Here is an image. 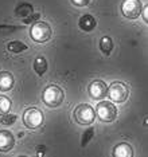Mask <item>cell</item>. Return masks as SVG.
<instances>
[{"instance_id":"3","label":"cell","mask_w":148,"mask_h":157,"mask_svg":"<svg viewBox=\"0 0 148 157\" xmlns=\"http://www.w3.org/2000/svg\"><path fill=\"white\" fill-rule=\"evenodd\" d=\"M73 117L79 125H90L96 120V112L88 103H81L74 109Z\"/></svg>"},{"instance_id":"7","label":"cell","mask_w":148,"mask_h":157,"mask_svg":"<svg viewBox=\"0 0 148 157\" xmlns=\"http://www.w3.org/2000/svg\"><path fill=\"white\" fill-rule=\"evenodd\" d=\"M120 8L127 19H138L142 13L143 3L140 0H122Z\"/></svg>"},{"instance_id":"22","label":"cell","mask_w":148,"mask_h":157,"mask_svg":"<svg viewBox=\"0 0 148 157\" xmlns=\"http://www.w3.org/2000/svg\"><path fill=\"white\" fill-rule=\"evenodd\" d=\"M140 15L143 16V19H144V22L148 23V7L147 6H144L143 7V10H142V13Z\"/></svg>"},{"instance_id":"16","label":"cell","mask_w":148,"mask_h":157,"mask_svg":"<svg viewBox=\"0 0 148 157\" xmlns=\"http://www.w3.org/2000/svg\"><path fill=\"white\" fill-rule=\"evenodd\" d=\"M11 106H12L11 99L7 95H0V116L8 113L11 110Z\"/></svg>"},{"instance_id":"9","label":"cell","mask_w":148,"mask_h":157,"mask_svg":"<svg viewBox=\"0 0 148 157\" xmlns=\"http://www.w3.org/2000/svg\"><path fill=\"white\" fill-rule=\"evenodd\" d=\"M15 145V138L11 132L0 130V152H10Z\"/></svg>"},{"instance_id":"4","label":"cell","mask_w":148,"mask_h":157,"mask_svg":"<svg viewBox=\"0 0 148 157\" xmlns=\"http://www.w3.org/2000/svg\"><path fill=\"white\" fill-rule=\"evenodd\" d=\"M106 95L112 102L122 103L127 101V98L129 95V87L125 83H122V82H113L108 87Z\"/></svg>"},{"instance_id":"20","label":"cell","mask_w":148,"mask_h":157,"mask_svg":"<svg viewBox=\"0 0 148 157\" xmlns=\"http://www.w3.org/2000/svg\"><path fill=\"white\" fill-rule=\"evenodd\" d=\"M39 16H41L39 13H34V15L31 13V15L28 16V17H23V22H24V23H35V22H37V20L39 19Z\"/></svg>"},{"instance_id":"1","label":"cell","mask_w":148,"mask_h":157,"mask_svg":"<svg viewBox=\"0 0 148 157\" xmlns=\"http://www.w3.org/2000/svg\"><path fill=\"white\" fill-rule=\"evenodd\" d=\"M65 93L58 85H49L45 87L42 93V99L46 106L49 108H57L63 102Z\"/></svg>"},{"instance_id":"17","label":"cell","mask_w":148,"mask_h":157,"mask_svg":"<svg viewBox=\"0 0 148 157\" xmlns=\"http://www.w3.org/2000/svg\"><path fill=\"white\" fill-rule=\"evenodd\" d=\"M18 120V116L16 114H3L2 118H0V124L4 125V126H10V125L15 124V121Z\"/></svg>"},{"instance_id":"8","label":"cell","mask_w":148,"mask_h":157,"mask_svg":"<svg viewBox=\"0 0 148 157\" xmlns=\"http://www.w3.org/2000/svg\"><path fill=\"white\" fill-rule=\"evenodd\" d=\"M108 93V86L105 85L104 81H93L92 83L88 86V94L92 99H96V101H100V99L105 98Z\"/></svg>"},{"instance_id":"10","label":"cell","mask_w":148,"mask_h":157,"mask_svg":"<svg viewBox=\"0 0 148 157\" xmlns=\"http://www.w3.org/2000/svg\"><path fill=\"white\" fill-rule=\"evenodd\" d=\"M78 26L81 28L82 31H85V33H90V31H93L97 26V22L96 19L93 17L92 15H89V13H86V15L81 16L78 20Z\"/></svg>"},{"instance_id":"18","label":"cell","mask_w":148,"mask_h":157,"mask_svg":"<svg viewBox=\"0 0 148 157\" xmlns=\"http://www.w3.org/2000/svg\"><path fill=\"white\" fill-rule=\"evenodd\" d=\"M93 136H94V129H93V128H88V129L85 130V133L82 134V140H81V146L82 148H85V146L88 145V142L92 140Z\"/></svg>"},{"instance_id":"13","label":"cell","mask_w":148,"mask_h":157,"mask_svg":"<svg viewBox=\"0 0 148 157\" xmlns=\"http://www.w3.org/2000/svg\"><path fill=\"white\" fill-rule=\"evenodd\" d=\"M32 67H34L35 73L38 74V75H43V74L47 71V60H46L45 56H37L34 60V65H32Z\"/></svg>"},{"instance_id":"21","label":"cell","mask_w":148,"mask_h":157,"mask_svg":"<svg viewBox=\"0 0 148 157\" xmlns=\"http://www.w3.org/2000/svg\"><path fill=\"white\" fill-rule=\"evenodd\" d=\"M89 2L90 0H71V3L77 7H85V6L89 4Z\"/></svg>"},{"instance_id":"12","label":"cell","mask_w":148,"mask_h":157,"mask_svg":"<svg viewBox=\"0 0 148 157\" xmlns=\"http://www.w3.org/2000/svg\"><path fill=\"white\" fill-rule=\"evenodd\" d=\"M114 157H132L133 156V149L132 146L127 144V142H120L118 145L114 146L113 153Z\"/></svg>"},{"instance_id":"19","label":"cell","mask_w":148,"mask_h":157,"mask_svg":"<svg viewBox=\"0 0 148 157\" xmlns=\"http://www.w3.org/2000/svg\"><path fill=\"white\" fill-rule=\"evenodd\" d=\"M16 12H18V15L22 16V17H26L27 15H31L32 13V7L30 4H26V3H23L19 8L16 10Z\"/></svg>"},{"instance_id":"15","label":"cell","mask_w":148,"mask_h":157,"mask_svg":"<svg viewBox=\"0 0 148 157\" xmlns=\"http://www.w3.org/2000/svg\"><path fill=\"white\" fill-rule=\"evenodd\" d=\"M100 50H101V52H102L104 55L109 56L110 52H112V50H113V40H112L109 36L101 38V40H100Z\"/></svg>"},{"instance_id":"11","label":"cell","mask_w":148,"mask_h":157,"mask_svg":"<svg viewBox=\"0 0 148 157\" xmlns=\"http://www.w3.org/2000/svg\"><path fill=\"white\" fill-rule=\"evenodd\" d=\"M14 87V75L8 71H0V91H10Z\"/></svg>"},{"instance_id":"6","label":"cell","mask_w":148,"mask_h":157,"mask_svg":"<svg viewBox=\"0 0 148 157\" xmlns=\"http://www.w3.org/2000/svg\"><path fill=\"white\" fill-rule=\"evenodd\" d=\"M43 121H45L43 113L38 108H28L23 113V124L28 129H38L39 126H42Z\"/></svg>"},{"instance_id":"14","label":"cell","mask_w":148,"mask_h":157,"mask_svg":"<svg viewBox=\"0 0 148 157\" xmlns=\"http://www.w3.org/2000/svg\"><path fill=\"white\" fill-rule=\"evenodd\" d=\"M27 48H28L27 44L20 40H11L7 43V50L10 52H14V54H19L22 51H26Z\"/></svg>"},{"instance_id":"2","label":"cell","mask_w":148,"mask_h":157,"mask_svg":"<svg viewBox=\"0 0 148 157\" xmlns=\"http://www.w3.org/2000/svg\"><path fill=\"white\" fill-rule=\"evenodd\" d=\"M96 116L97 118L102 122H113L117 117V109L113 105V102L109 101H101L97 103L96 109Z\"/></svg>"},{"instance_id":"5","label":"cell","mask_w":148,"mask_h":157,"mask_svg":"<svg viewBox=\"0 0 148 157\" xmlns=\"http://www.w3.org/2000/svg\"><path fill=\"white\" fill-rule=\"evenodd\" d=\"M30 36L37 43H45L51 38V28L46 22H35L30 30Z\"/></svg>"}]
</instances>
